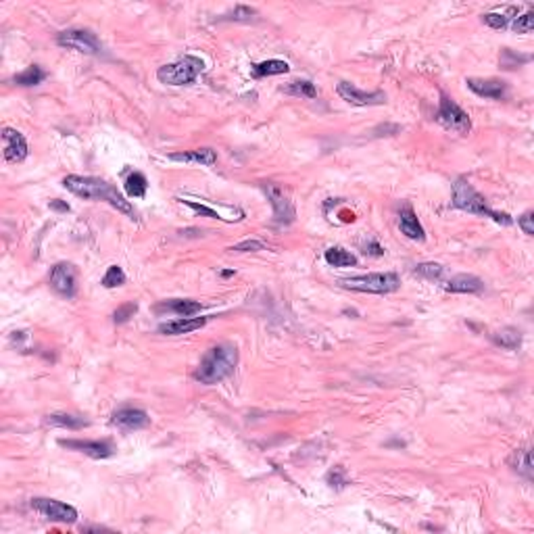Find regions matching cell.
Returning <instances> with one entry per match:
<instances>
[{"label":"cell","instance_id":"obj_3","mask_svg":"<svg viewBox=\"0 0 534 534\" xmlns=\"http://www.w3.org/2000/svg\"><path fill=\"white\" fill-rule=\"evenodd\" d=\"M451 205L455 209H461V211H467V213H474V215L491 217L493 221H497L501 225H511L513 223V219L507 213H499V211L491 209L487 199L476 188H474L467 180H463V177H457V180L453 182V201H451Z\"/></svg>","mask_w":534,"mask_h":534},{"label":"cell","instance_id":"obj_9","mask_svg":"<svg viewBox=\"0 0 534 534\" xmlns=\"http://www.w3.org/2000/svg\"><path fill=\"white\" fill-rule=\"evenodd\" d=\"M48 282L56 294L67 296V299H74L78 292V271L71 263H56L50 269Z\"/></svg>","mask_w":534,"mask_h":534},{"label":"cell","instance_id":"obj_26","mask_svg":"<svg viewBox=\"0 0 534 534\" xmlns=\"http://www.w3.org/2000/svg\"><path fill=\"white\" fill-rule=\"evenodd\" d=\"M46 80V71L40 67V65H30L25 71L17 74L15 76V84L17 86H23V88H32V86H38Z\"/></svg>","mask_w":534,"mask_h":534},{"label":"cell","instance_id":"obj_37","mask_svg":"<svg viewBox=\"0 0 534 534\" xmlns=\"http://www.w3.org/2000/svg\"><path fill=\"white\" fill-rule=\"evenodd\" d=\"M230 251H236V253H255V251H265V245L261 241H243L238 245H234Z\"/></svg>","mask_w":534,"mask_h":534},{"label":"cell","instance_id":"obj_5","mask_svg":"<svg viewBox=\"0 0 534 534\" xmlns=\"http://www.w3.org/2000/svg\"><path fill=\"white\" fill-rule=\"evenodd\" d=\"M342 288L355 290V292H372V294H388L399 290L401 278L392 271L384 274H366V276H353L340 280Z\"/></svg>","mask_w":534,"mask_h":534},{"label":"cell","instance_id":"obj_11","mask_svg":"<svg viewBox=\"0 0 534 534\" xmlns=\"http://www.w3.org/2000/svg\"><path fill=\"white\" fill-rule=\"evenodd\" d=\"M261 188L265 190V194H267V199H269V203H271V207H274V217H276V221H278V223H292L296 213H294V205H292V201L286 197V192H284L278 184H274V182H263Z\"/></svg>","mask_w":534,"mask_h":534},{"label":"cell","instance_id":"obj_32","mask_svg":"<svg viewBox=\"0 0 534 534\" xmlns=\"http://www.w3.org/2000/svg\"><path fill=\"white\" fill-rule=\"evenodd\" d=\"M413 271L418 274V276H422V278H426V280H441L443 265H438V263H420V265H415Z\"/></svg>","mask_w":534,"mask_h":534},{"label":"cell","instance_id":"obj_10","mask_svg":"<svg viewBox=\"0 0 534 534\" xmlns=\"http://www.w3.org/2000/svg\"><path fill=\"white\" fill-rule=\"evenodd\" d=\"M336 92L342 100H346L348 104H355V107H378V104L386 102V94L382 90L366 92V90H359L351 82H340L336 86Z\"/></svg>","mask_w":534,"mask_h":534},{"label":"cell","instance_id":"obj_13","mask_svg":"<svg viewBox=\"0 0 534 534\" xmlns=\"http://www.w3.org/2000/svg\"><path fill=\"white\" fill-rule=\"evenodd\" d=\"M58 445L71 449V451H80L92 459H107L115 453V445L111 441H76V438H61Z\"/></svg>","mask_w":534,"mask_h":534},{"label":"cell","instance_id":"obj_2","mask_svg":"<svg viewBox=\"0 0 534 534\" xmlns=\"http://www.w3.org/2000/svg\"><path fill=\"white\" fill-rule=\"evenodd\" d=\"M236 366H238V348H236V344L219 342L203 355L199 368L194 370V380L207 386L219 384L236 372Z\"/></svg>","mask_w":534,"mask_h":534},{"label":"cell","instance_id":"obj_25","mask_svg":"<svg viewBox=\"0 0 534 534\" xmlns=\"http://www.w3.org/2000/svg\"><path fill=\"white\" fill-rule=\"evenodd\" d=\"M324 257H326L328 265H332V267H351V265H357V257H355L353 253H348V251H344V249H340V247L328 249Z\"/></svg>","mask_w":534,"mask_h":534},{"label":"cell","instance_id":"obj_36","mask_svg":"<svg viewBox=\"0 0 534 534\" xmlns=\"http://www.w3.org/2000/svg\"><path fill=\"white\" fill-rule=\"evenodd\" d=\"M186 207H190L194 213H199V215H203V217H209V219H223L215 209H211V207H205V205H201V203H194V201H182Z\"/></svg>","mask_w":534,"mask_h":534},{"label":"cell","instance_id":"obj_22","mask_svg":"<svg viewBox=\"0 0 534 534\" xmlns=\"http://www.w3.org/2000/svg\"><path fill=\"white\" fill-rule=\"evenodd\" d=\"M518 17V9L515 7H509L505 11H491V13H485L482 15V23H487L489 27L493 30H505L511 25V19Z\"/></svg>","mask_w":534,"mask_h":534},{"label":"cell","instance_id":"obj_35","mask_svg":"<svg viewBox=\"0 0 534 534\" xmlns=\"http://www.w3.org/2000/svg\"><path fill=\"white\" fill-rule=\"evenodd\" d=\"M326 482H328L330 487H336V489H342L344 485H348V480H346V474H344V469H342L340 465H336L334 469H330V471H328Z\"/></svg>","mask_w":534,"mask_h":534},{"label":"cell","instance_id":"obj_30","mask_svg":"<svg viewBox=\"0 0 534 534\" xmlns=\"http://www.w3.org/2000/svg\"><path fill=\"white\" fill-rule=\"evenodd\" d=\"M126 284V274L120 265H111L102 278V286L104 288H117V286H124Z\"/></svg>","mask_w":534,"mask_h":534},{"label":"cell","instance_id":"obj_12","mask_svg":"<svg viewBox=\"0 0 534 534\" xmlns=\"http://www.w3.org/2000/svg\"><path fill=\"white\" fill-rule=\"evenodd\" d=\"M111 422L113 426L122 428L126 432H132V430H140V428H146L151 424V418L148 413L144 409H138V407H122L117 409L113 415H111Z\"/></svg>","mask_w":534,"mask_h":534},{"label":"cell","instance_id":"obj_14","mask_svg":"<svg viewBox=\"0 0 534 534\" xmlns=\"http://www.w3.org/2000/svg\"><path fill=\"white\" fill-rule=\"evenodd\" d=\"M3 151L9 163H21L27 157V142L21 132L13 128L3 130Z\"/></svg>","mask_w":534,"mask_h":534},{"label":"cell","instance_id":"obj_38","mask_svg":"<svg viewBox=\"0 0 534 534\" xmlns=\"http://www.w3.org/2000/svg\"><path fill=\"white\" fill-rule=\"evenodd\" d=\"M518 225L522 227V232L526 236H532L534 234V211H526L520 219H518Z\"/></svg>","mask_w":534,"mask_h":534},{"label":"cell","instance_id":"obj_27","mask_svg":"<svg viewBox=\"0 0 534 534\" xmlns=\"http://www.w3.org/2000/svg\"><path fill=\"white\" fill-rule=\"evenodd\" d=\"M493 340H495L499 346L513 351V348H518V346L522 344V332H520L518 328L507 326V328H503V330L495 332V334H493Z\"/></svg>","mask_w":534,"mask_h":534},{"label":"cell","instance_id":"obj_4","mask_svg":"<svg viewBox=\"0 0 534 534\" xmlns=\"http://www.w3.org/2000/svg\"><path fill=\"white\" fill-rule=\"evenodd\" d=\"M203 69H205L203 58L186 54L182 58H177L175 63L159 67L157 78L161 84H167V86H188V84L197 82V78L203 74Z\"/></svg>","mask_w":534,"mask_h":534},{"label":"cell","instance_id":"obj_34","mask_svg":"<svg viewBox=\"0 0 534 534\" xmlns=\"http://www.w3.org/2000/svg\"><path fill=\"white\" fill-rule=\"evenodd\" d=\"M136 311H138L136 303H126L122 307H117V311L113 313V320H115V324H126L130 318H134Z\"/></svg>","mask_w":534,"mask_h":534},{"label":"cell","instance_id":"obj_20","mask_svg":"<svg viewBox=\"0 0 534 534\" xmlns=\"http://www.w3.org/2000/svg\"><path fill=\"white\" fill-rule=\"evenodd\" d=\"M171 161H177V163H197V165H215L217 163V153L209 146H203V148H197V151H184V153H173L169 155Z\"/></svg>","mask_w":534,"mask_h":534},{"label":"cell","instance_id":"obj_17","mask_svg":"<svg viewBox=\"0 0 534 534\" xmlns=\"http://www.w3.org/2000/svg\"><path fill=\"white\" fill-rule=\"evenodd\" d=\"M447 290L457 294H476L485 290V282L474 274H457L447 282Z\"/></svg>","mask_w":534,"mask_h":534},{"label":"cell","instance_id":"obj_8","mask_svg":"<svg viewBox=\"0 0 534 534\" xmlns=\"http://www.w3.org/2000/svg\"><path fill=\"white\" fill-rule=\"evenodd\" d=\"M56 42H58V46H65V48H71V50H78L84 54L102 52L100 40L90 30H84V27H71V30L61 32L56 36Z\"/></svg>","mask_w":534,"mask_h":534},{"label":"cell","instance_id":"obj_18","mask_svg":"<svg viewBox=\"0 0 534 534\" xmlns=\"http://www.w3.org/2000/svg\"><path fill=\"white\" fill-rule=\"evenodd\" d=\"M205 324H207V318H180V320L161 324L159 332L167 334V336H180V334H188V332L201 330Z\"/></svg>","mask_w":534,"mask_h":534},{"label":"cell","instance_id":"obj_39","mask_svg":"<svg viewBox=\"0 0 534 534\" xmlns=\"http://www.w3.org/2000/svg\"><path fill=\"white\" fill-rule=\"evenodd\" d=\"M366 253H368V255H374V257H382V255H384V249H382L376 241H372L370 245H366Z\"/></svg>","mask_w":534,"mask_h":534},{"label":"cell","instance_id":"obj_1","mask_svg":"<svg viewBox=\"0 0 534 534\" xmlns=\"http://www.w3.org/2000/svg\"><path fill=\"white\" fill-rule=\"evenodd\" d=\"M63 186L84 201H104L117 211L126 213L130 219H136V209L132 207V203L126 201V197L107 180L88 175H67L63 180Z\"/></svg>","mask_w":534,"mask_h":534},{"label":"cell","instance_id":"obj_6","mask_svg":"<svg viewBox=\"0 0 534 534\" xmlns=\"http://www.w3.org/2000/svg\"><path fill=\"white\" fill-rule=\"evenodd\" d=\"M436 122L457 134H469L471 130V120L469 115L447 94H441V102H438V111H436Z\"/></svg>","mask_w":534,"mask_h":534},{"label":"cell","instance_id":"obj_29","mask_svg":"<svg viewBox=\"0 0 534 534\" xmlns=\"http://www.w3.org/2000/svg\"><path fill=\"white\" fill-rule=\"evenodd\" d=\"M286 92L292 96H303V98H318V88L309 80H296L286 86Z\"/></svg>","mask_w":534,"mask_h":534},{"label":"cell","instance_id":"obj_19","mask_svg":"<svg viewBox=\"0 0 534 534\" xmlns=\"http://www.w3.org/2000/svg\"><path fill=\"white\" fill-rule=\"evenodd\" d=\"M201 309H203V305H201L199 301H190V299L163 301V303H159V305L155 307L157 313L167 311V313H175V315H180V318H190V315H194V313H201Z\"/></svg>","mask_w":534,"mask_h":534},{"label":"cell","instance_id":"obj_40","mask_svg":"<svg viewBox=\"0 0 534 534\" xmlns=\"http://www.w3.org/2000/svg\"><path fill=\"white\" fill-rule=\"evenodd\" d=\"M48 207H50L52 211H61V213H67V211H69V205L63 203V201H50Z\"/></svg>","mask_w":534,"mask_h":534},{"label":"cell","instance_id":"obj_7","mask_svg":"<svg viewBox=\"0 0 534 534\" xmlns=\"http://www.w3.org/2000/svg\"><path fill=\"white\" fill-rule=\"evenodd\" d=\"M32 509L38 511L44 520L50 522H61V524H76L78 522V509L56 501V499H46V497H34L32 499Z\"/></svg>","mask_w":534,"mask_h":534},{"label":"cell","instance_id":"obj_24","mask_svg":"<svg viewBox=\"0 0 534 534\" xmlns=\"http://www.w3.org/2000/svg\"><path fill=\"white\" fill-rule=\"evenodd\" d=\"M509 465L522 474V476H526L528 480L532 478V459H530V449H515L513 455L509 457Z\"/></svg>","mask_w":534,"mask_h":534},{"label":"cell","instance_id":"obj_23","mask_svg":"<svg viewBox=\"0 0 534 534\" xmlns=\"http://www.w3.org/2000/svg\"><path fill=\"white\" fill-rule=\"evenodd\" d=\"M290 67L286 61H280V58H269V61L263 63H255L253 65V76L255 78H267V76H282L288 74Z\"/></svg>","mask_w":534,"mask_h":534},{"label":"cell","instance_id":"obj_31","mask_svg":"<svg viewBox=\"0 0 534 534\" xmlns=\"http://www.w3.org/2000/svg\"><path fill=\"white\" fill-rule=\"evenodd\" d=\"M532 27H534V11H528L511 21V30L518 34H530Z\"/></svg>","mask_w":534,"mask_h":534},{"label":"cell","instance_id":"obj_33","mask_svg":"<svg viewBox=\"0 0 534 534\" xmlns=\"http://www.w3.org/2000/svg\"><path fill=\"white\" fill-rule=\"evenodd\" d=\"M255 17H257V11H255V9L238 5L232 13H227L223 19H230V21H251V19H255Z\"/></svg>","mask_w":534,"mask_h":534},{"label":"cell","instance_id":"obj_21","mask_svg":"<svg viewBox=\"0 0 534 534\" xmlns=\"http://www.w3.org/2000/svg\"><path fill=\"white\" fill-rule=\"evenodd\" d=\"M44 424H46V426H52V428L82 430V428L88 426V420L78 418V415H71V413H50V415H46Z\"/></svg>","mask_w":534,"mask_h":534},{"label":"cell","instance_id":"obj_15","mask_svg":"<svg viewBox=\"0 0 534 534\" xmlns=\"http://www.w3.org/2000/svg\"><path fill=\"white\" fill-rule=\"evenodd\" d=\"M467 88L478 94L482 98H491V100H503L507 96V84L503 80H478V78H469Z\"/></svg>","mask_w":534,"mask_h":534},{"label":"cell","instance_id":"obj_16","mask_svg":"<svg viewBox=\"0 0 534 534\" xmlns=\"http://www.w3.org/2000/svg\"><path fill=\"white\" fill-rule=\"evenodd\" d=\"M399 230L407 236V238L411 241H418V243H424L426 241V232L418 219V215L413 213L411 205H403L401 211H399Z\"/></svg>","mask_w":534,"mask_h":534},{"label":"cell","instance_id":"obj_28","mask_svg":"<svg viewBox=\"0 0 534 534\" xmlns=\"http://www.w3.org/2000/svg\"><path fill=\"white\" fill-rule=\"evenodd\" d=\"M146 190H148V182H146L144 173L134 171V173L128 175V180H126V192H128V197H132V199H142V197L146 194Z\"/></svg>","mask_w":534,"mask_h":534}]
</instances>
